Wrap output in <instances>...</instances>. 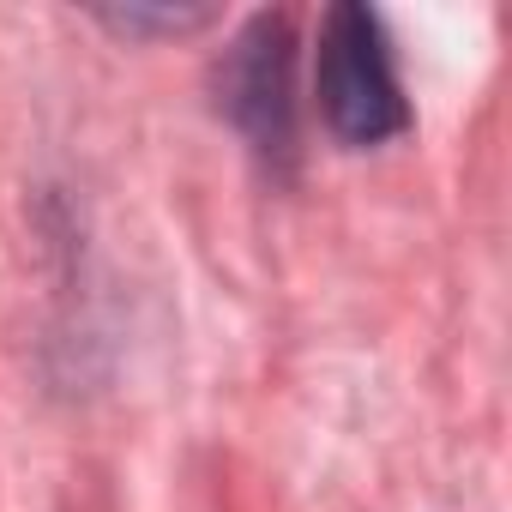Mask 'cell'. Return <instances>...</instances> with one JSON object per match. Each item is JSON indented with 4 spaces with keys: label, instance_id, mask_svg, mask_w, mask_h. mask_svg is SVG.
<instances>
[{
    "label": "cell",
    "instance_id": "7a4b0ae2",
    "mask_svg": "<svg viewBox=\"0 0 512 512\" xmlns=\"http://www.w3.org/2000/svg\"><path fill=\"white\" fill-rule=\"evenodd\" d=\"M217 109L272 169L296 163V37L284 13H260L217 61Z\"/></svg>",
    "mask_w": 512,
    "mask_h": 512
},
{
    "label": "cell",
    "instance_id": "3957f363",
    "mask_svg": "<svg viewBox=\"0 0 512 512\" xmlns=\"http://www.w3.org/2000/svg\"><path fill=\"white\" fill-rule=\"evenodd\" d=\"M205 19H211V13H199V7H193V13H181V7H175V13H169V7H163V13H139V7L103 13V25H115V31H193V25H205Z\"/></svg>",
    "mask_w": 512,
    "mask_h": 512
},
{
    "label": "cell",
    "instance_id": "6da1fadb",
    "mask_svg": "<svg viewBox=\"0 0 512 512\" xmlns=\"http://www.w3.org/2000/svg\"><path fill=\"white\" fill-rule=\"evenodd\" d=\"M314 97H320L326 127L356 151L410 127V103L398 85V55H392L386 19L374 7H362V0H338L320 25Z\"/></svg>",
    "mask_w": 512,
    "mask_h": 512
}]
</instances>
